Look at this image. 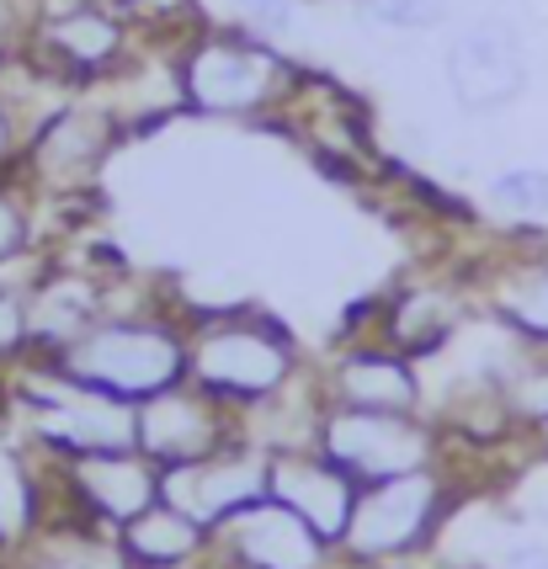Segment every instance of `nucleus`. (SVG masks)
<instances>
[{
	"mask_svg": "<svg viewBox=\"0 0 548 569\" xmlns=\"http://www.w3.org/2000/svg\"><path fill=\"white\" fill-rule=\"evenodd\" d=\"M315 452H325L351 485H378L395 473L442 463L448 442L431 416H383V410H330L325 405Z\"/></svg>",
	"mask_w": 548,
	"mask_h": 569,
	"instance_id": "nucleus-8",
	"label": "nucleus"
},
{
	"mask_svg": "<svg viewBox=\"0 0 548 569\" xmlns=\"http://www.w3.org/2000/svg\"><path fill=\"white\" fill-rule=\"evenodd\" d=\"M452 22V0H357V27L383 38H426Z\"/></svg>",
	"mask_w": 548,
	"mask_h": 569,
	"instance_id": "nucleus-25",
	"label": "nucleus"
},
{
	"mask_svg": "<svg viewBox=\"0 0 548 569\" xmlns=\"http://www.w3.org/2000/svg\"><path fill=\"white\" fill-rule=\"evenodd\" d=\"M240 410H229L225 399L198 389L192 378H181L160 395L139 399V452L160 463V473L187 469L198 458H213L219 447L240 442Z\"/></svg>",
	"mask_w": 548,
	"mask_h": 569,
	"instance_id": "nucleus-11",
	"label": "nucleus"
},
{
	"mask_svg": "<svg viewBox=\"0 0 548 569\" xmlns=\"http://www.w3.org/2000/svg\"><path fill=\"white\" fill-rule=\"evenodd\" d=\"M27 128H32V112H27L22 101L0 86V181H6V176H17V160H22V144H27Z\"/></svg>",
	"mask_w": 548,
	"mask_h": 569,
	"instance_id": "nucleus-27",
	"label": "nucleus"
},
{
	"mask_svg": "<svg viewBox=\"0 0 548 569\" xmlns=\"http://www.w3.org/2000/svg\"><path fill=\"white\" fill-rule=\"evenodd\" d=\"M442 86L469 118H496L527 91L522 27L500 11H479L452 27L442 49Z\"/></svg>",
	"mask_w": 548,
	"mask_h": 569,
	"instance_id": "nucleus-9",
	"label": "nucleus"
},
{
	"mask_svg": "<svg viewBox=\"0 0 548 569\" xmlns=\"http://www.w3.org/2000/svg\"><path fill=\"white\" fill-rule=\"evenodd\" d=\"M0 405H6L11 426H22V442L53 463L139 447V405L133 399L76 383L43 357L22 362L0 383Z\"/></svg>",
	"mask_w": 548,
	"mask_h": 569,
	"instance_id": "nucleus-4",
	"label": "nucleus"
},
{
	"mask_svg": "<svg viewBox=\"0 0 548 569\" xmlns=\"http://www.w3.org/2000/svg\"><path fill=\"white\" fill-rule=\"evenodd\" d=\"M351 6H357V0H351Z\"/></svg>",
	"mask_w": 548,
	"mask_h": 569,
	"instance_id": "nucleus-31",
	"label": "nucleus"
},
{
	"mask_svg": "<svg viewBox=\"0 0 548 569\" xmlns=\"http://www.w3.org/2000/svg\"><path fill=\"white\" fill-rule=\"evenodd\" d=\"M22 569H133L123 553V538L112 527L76 517L70 527L38 532V543L22 553Z\"/></svg>",
	"mask_w": 548,
	"mask_h": 569,
	"instance_id": "nucleus-19",
	"label": "nucleus"
},
{
	"mask_svg": "<svg viewBox=\"0 0 548 569\" xmlns=\"http://www.w3.org/2000/svg\"><path fill=\"white\" fill-rule=\"evenodd\" d=\"M145 32L133 17L101 6V0H64L53 11L27 17L22 59L53 80L59 91H101L139 59Z\"/></svg>",
	"mask_w": 548,
	"mask_h": 569,
	"instance_id": "nucleus-6",
	"label": "nucleus"
},
{
	"mask_svg": "<svg viewBox=\"0 0 548 569\" xmlns=\"http://www.w3.org/2000/svg\"><path fill=\"white\" fill-rule=\"evenodd\" d=\"M500 569H548V548H538V543H517V548H506V559H500Z\"/></svg>",
	"mask_w": 548,
	"mask_h": 569,
	"instance_id": "nucleus-29",
	"label": "nucleus"
},
{
	"mask_svg": "<svg viewBox=\"0 0 548 569\" xmlns=\"http://www.w3.org/2000/svg\"><path fill=\"white\" fill-rule=\"evenodd\" d=\"M38 202H32V192H27L17 176H6L0 181V267H17V261H27L32 250H43V240H38Z\"/></svg>",
	"mask_w": 548,
	"mask_h": 569,
	"instance_id": "nucleus-26",
	"label": "nucleus"
},
{
	"mask_svg": "<svg viewBox=\"0 0 548 569\" xmlns=\"http://www.w3.org/2000/svg\"><path fill=\"white\" fill-rule=\"evenodd\" d=\"M479 315V293L469 282H452V277H410L378 293V315H373V336L389 341L395 351L416 357V362H437L442 351L464 336V325Z\"/></svg>",
	"mask_w": 548,
	"mask_h": 569,
	"instance_id": "nucleus-12",
	"label": "nucleus"
},
{
	"mask_svg": "<svg viewBox=\"0 0 548 569\" xmlns=\"http://www.w3.org/2000/svg\"><path fill=\"white\" fill-rule=\"evenodd\" d=\"M267 463H272V452L256 447L250 437H240V442L219 447L213 458H198V463H187V469H171L166 485H160V496L213 532V527H225L235 511H246V506H256V500L267 496Z\"/></svg>",
	"mask_w": 548,
	"mask_h": 569,
	"instance_id": "nucleus-14",
	"label": "nucleus"
},
{
	"mask_svg": "<svg viewBox=\"0 0 548 569\" xmlns=\"http://www.w3.org/2000/svg\"><path fill=\"white\" fill-rule=\"evenodd\" d=\"M500 405L517 426V437L548 442V347H517V357L500 372Z\"/></svg>",
	"mask_w": 548,
	"mask_h": 569,
	"instance_id": "nucleus-21",
	"label": "nucleus"
},
{
	"mask_svg": "<svg viewBox=\"0 0 548 569\" xmlns=\"http://www.w3.org/2000/svg\"><path fill=\"white\" fill-rule=\"evenodd\" d=\"M49 250H32L17 267H0V383L32 362V277Z\"/></svg>",
	"mask_w": 548,
	"mask_h": 569,
	"instance_id": "nucleus-20",
	"label": "nucleus"
},
{
	"mask_svg": "<svg viewBox=\"0 0 548 569\" xmlns=\"http://www.w3.org/2000/svg\"><path fill=\"white\" fill-rule=\"evenodd\" d=\"M64 378L91 383L118 399H150L187 378V315L176 309L171 293L139 288L133 298L107 288V315L91 330H80L64 351L43 357Z\"/></svg>",
	"mask_w": 548,
	"mask_h": 569,
	"instance_id": "nucleus-1",
	"label": "nucleus"
},
{
	"mask_svg": "<svg viewBox=\"0 0 548 569\" xmlns=\"http://www.w3.org/2000/svg\"><path fill=\"white\" fill-rule=\"evenodd\" d=\"M458 485H452V463H431L416 473H395L357 490V506L347 517V532L336 553L357 569H389L399 559H410L416 548L437 538V527L448 521Z\"/></svg>",
	"mask_w": 548,
	"mask_h": 569,
	"instance_id": "nucleus-7",
	"label": "nucleus"
},
{
	"mask_svg": "<svg viewBox=\"0 0 548 569\" xmlns=\"http://www.w3.org/2000/svg\"><path fill=\"white\" fill-rule=\"evenodd\" d=\"M22 32H27L22 17H0V80L11 74L17 59H22Z\"/></svg>",
	"mask_w": 548,
	"mask_h": 569,
	"instance_id": "nucleus-28",
	"label": "nucleus"
},
{
	"mask_svg": "<svg viewBox=\"0 0 548 569\" xmlns=\"http://www.w3.org/2000/svg\"><path fill=\"white\" fill-rule=\"evenodd\" d=\"M43 521V469L32 463V447L0 437V543Z\"/></svg>",
	"mask_w": 548,
	"mask_h": 569,
	"instance_id": "nucleus-22",
	"label": "nucleus"
},
{
	"mask_svg": "<svg viewBox=\"0 0 548 569\" xmlns=\"http://www.w3.org/2000/svg\"><path fill=\"white\" fill-rule=\"evenodd\" d=\"M357 490L362 485H351L347 473L336 469L325 452H315V447H282L267 463V496L282 500L288 511H299L330 548L341 543V532H347Z\"/></svg>",
	"mask_w": 548,
	"mask_h": 569,
	"instance_id": "nucleus-16",
	"label": "nucleus"
},
{
	"mask_svg": "<svg viewBox=\"0 0 548 569\" xmlns=\"http://www.w3.org/2000/svg\"><path fill=\"white\" fill-rule=\"evenodd\" d=\"M485 208L506 229H544L548 223V166H506L485 181Z\"/></svg>",
	"mask_w": 548,
	"mask_h": 569,
	"instance_id": "nucleus-24",
	"label": "nucleus"
},
{
	"mask_svg": "<svg viewBox=\"0 0 548 569\" xmlns=\"http://www.w3.org/2000/svg\"><path fill=\"white\" fill-rule=\"evenodd\" d=\"M198 11L208 22L235 27V32H246V38H261V43L288 49L303 32L309 0H202Z\"/></svg>",
	"mask_w": 548,
	"mask_h": 569,
	"instance_id": "nucleus-23",
	"label": "nucleus"
},
{
	"mask_svg": "<svg viewBox=\"0 0 548 569\" xmlns=\"http://www.w3.org/2000/svg\"><path fill=\"white\" fill-rule=\"evenodd\" d=\"M474 293H479V315L506 325L527 347H548V250L506 256L474 282Z\"/></svg>",
	"mask_w": 548,
	"mask_h": 569,
	"instance_id": "nucleus-17",
	"label": "nucleus"
},
{
	"mask_svg": "<svg viewBox=\"0 0 548 569\" xmlns=\"http://www.w3.org/2000/svg\"><path fill=\"white\" fill-rule=\"evenodd\" d=\"M118 538H123V553L133 569H187L213 548V532L187 517L181 506H171L166 496L155 500L150 511H139Z\"/></svg>",
	"mask_w": 548,
	"mask_h": 569,
	"instance_id": "nucleus-18",
	"label": "nucleus"
},
{
	"mask_svg": "<svg viewBox=\"0 0 548 569\" xmlns=\"http://www.w3.org/2000/svg\"><path fill=\"white\" fill-rule=\"evenodd\" d=\"M315 389L330 410H383L426 416V372L416 357L378 336H341L325 362H315Z\"/></svg>",
	"mask_w": 548,
	"mask_h": 569,
	"instance_id": "nucleus-10",
	"label": "nucleus"
},
{
	"mask_svg": "<svg viewBox=\"0 0 548 569\" xmlns=\"http://www.w3.org/2000/svg\"><path fill=\"white\" fill-rule=\"evenodd\" d=\"M49 479L64 490L59 500L76 517L112 527V532H123L139 511H150L160 500V485H166L160 463H150L139 447H128V452H91V458H70V463H53L49 458Z\"/></svg>",
	"mask_w": 548,
	"mask_h": 569,
	"instance_id": "nucleus-13",
	"label": "nucleus"
},
{
	"mask_svg": "<svg viewBox=\"0 0 548 569\" xmlns=\"http://www.w3.org/2000/svg\"><path fill=\"white\" fill-rule=\"evenodd\" d=\"M128 139V123L101 91H70L53 101L38 123L27 128L17 181H22L38 208H64L86 202L101 187L118 144Z\"/></svg>",
	"mask_w": 548,
	"mask_h": 569,
	"instance_id": "nucleus-5",
	"label": "nucleus"
},
{
	"mask_svg": "<svg viewBox=\"0 0 548 569\" xmlns=\"http://www.w3.org/2000/svg\"><path fill=\"white\" fill-rule=\"evenodd\" d=\"M213 548L246 569H325L336 559V548L272 496H261L256 506L235 511L225 527H213Z\"/></svg>",
	"mask_w": 548,
	"mask_h": 569,
	"instance_id": "nucleus-15",
	"label": "nucleus"
},
{
	"mask_svg": "<svg viewBox=\"0 0 548 569\" xmlns=\"http://www.w3.org/2000/svg\"><path fill=\"white\" fill-rule=\"evenodd\" d=\"M309 368L315 362L303 357L299 336L256 298L235 309L187 315V378L240 416L288 395Z\"/></svg>",
	"mask_w": 548,
	"mask_h": 569,
	"instance_id": "nucleus-3",
	"label": "nucleus"
},
{
	"mask_svg": "<svg viewBox=\"0 0 548 569\" xmlns=\"http://www.w3.org/2000/svg\"><path fill=\"white\" fill-rule=\"evenodd\" d=\"M101 6H112V11H123V17H133V22H150L155 11H166L171 0H101Z\"/></svg>",
	"mask_w": 548,
	"mask_h": 569,
	"instance_id": "nucleus-30",
	"label": "nucleus"
},
{
	"mask_svg": "<svg viewBox=\"0 0 548 569\" xmlns=\"http://www.w3.org/2000/svg\"><path fill=\"white\" fill-rule=\"evenodd\" d=\"M303 74L309 70L288 49L219 22H198L176 43L181 112L213 123H277L299 97Z\"/></svg>",
	"mask_w": 548,
	"mask_h": 569,
	"instance_id": "nucleus-2",
	"label": "nucleus"
},
{
	"mask_svg": "<svg viewBox=\"0 0 548 569\" xmlns=\"http://www.w3.org/2000/svg\"><path fill=\"white\" fill-rule=\"evenodd\" d=\"M544 447H548V442H544Z\"/></svg>",
	"mask_w": 548,
	"mask_h": 569,
	"instance_id": "nucleus-32",
	"label": "nucleus"
}]
</instances>
